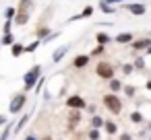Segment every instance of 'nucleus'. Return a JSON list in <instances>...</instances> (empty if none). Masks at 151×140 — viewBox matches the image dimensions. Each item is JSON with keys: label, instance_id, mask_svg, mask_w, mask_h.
Returning a JSON list of instances; mask_svg holds the SVG:
<instances>
[{"label": "nucleus", "instance_id": "412c9836", "mask_svg": "<svg viewBox=\"0 0 151 140\" xmlns=\"http://www.w3.org/2000/svg\"><path fill=\"white\" fill-rule=\"evenodd\" d=\"M42 43H44L42 39H35L33 43H29V45H25V54H33V52H35V50H37V48L42 45Z\"/></svg>", "mask_w": 151, "mask_h": 140}, {"label": "nucleus", "instance_id": "c9c22d12", "mask_svg": "<svg viewBox=\"0 0 151 140\" xmlns=\"http://www.w3.org/2000/svg\"><path fill=\"white\" fill-rule=\"evenodd\" d=\"M120 140H130V136H128V134H122V136H120Z\"/></svg>", "mask_w": 151, "mask_h": 140}, {"label": "nucleus", "instance_id": "f03ea898", "mask_svg": "<svg viewBox=\"0 0 151 140\" xmlns=\"http://www.w3.org/2000/svg\"><path fill=\"white\" fill-rule=\"evenodd\" d=\"M104 105H106V109L112 111V113H120V111H122V101H120V97H118L116 93L104 95Z\"/></svg>", "mask_w": 151, "mask_h": 140}, {"label": "nucleus", "instance_id": "e433bc0d", "mask_svg": "<svg viewBox=\"0 0 151 140\" xmlns=\"http://www.w3.org/2000/svg\"><path fill=\"white\" fill-rule=\"evenodd\" d=\"M25 140H37V138H35V136H27Z\"/></svg>", "mask_w": 151, "mask_h": 140}, {"label": "nucleus", "instance_id": "1a4fd4ad", "mask_svg": "<svg viewBox=\"0 0 151 140\" xmlns=\"http://www.w3.org/2000/svg\"><path fill=\"white\" fill-rule=\"evenodd\" d=\"M68 50H70V45H60V48H56V50H54V54H52V60L58 64V62L66 56V52H68Z\"/></svg>", "mask_w": 151, "mask_h": 140}, {"label": "nucleus", "instance_id": "0eeeda50", "mask_svg": "<svg viewBox=\"0 0 151 140\" xmlns=\"http://www.w3.org/2000/svg\"><path fill=\"white\" fill-rule=\"evenodd\" d=\"M130 45H132V50H137V52H139V50H147V48L151 45V39H149V37L132 39V43H130Z\"/></svg>", "mask_w": 151, "mask_h": 140}, {"label": "nucleus", "instance_id": "7ed1b4c3", "mask_svg": "<svg viewBox=\"0 0 151 140\" xmlns=\"http://www.w3.org/2000/svg\"><path fill=\"white\" fill-rule=\"evenodd\" d=\"M95 74L104 80H110V78H114V66L106 60H99L97 66H95Z\"/></svg>", "mask_w": 151, "mask_h": 140}, {"label": "nucleus", "instance_id": "ddd939ff", "mask_svg": "<svg viewBox=\"0 0 151 140\" xmlns=\"http://www.w3.org/2000/svg\"><path fill=\"white\" fill-rule=\"evenodd\" d=\"M11 54H13V58L23 56V54H25V45H21V43H13V45H11Z\"/></svg>", "mask_w": 151, "mask_h": 140}, {"label": "nucleus", "instance_id": "bb28decb", "mask_svg": "<svg viewBox=\"0 0 151 140\" xmlns=\"http://www.w3.org/2000/svg\"><path fill=\"white\" fill-rule=\"evenodd\" d=\"M2 31H4V33H11V31H13V19H6V21H4Z\"/></svg>", "mask_w": 151, "mask_h": 140}, {"label": "nucleus", "instance_id": "5701e85b", "mask_svg": "<svg viewBox=\"0 0 151 140\" xmlns=\"http://www.w3.org/2000/svg\"><path fill=\"white\" fill-rule=\"evenodd\" d=\"M104 50H106V45L97 43V45H95V48L91 50V54H89V56H101V54H104Z\"/></svg>", "mask_w": 151, "mask_h": 140}, {"label": "nucleus", "instance_id": "f3484780", "mask_svg": "<svg viewBox=\"0 0 151 140\" xmlns=\"http://www.w3.org/2000/svg\"><path fill=\"white\" fill-rule=\"evenodd\" d=\"M29 122V113H25V115H21V119L17 122V126H15V134H19L23 128H25V124Z\"/></svg>", "mask_w": 151, "mask_h": 140}, {"label": "nucleus", "instance_id": "4c0bfd02", "mask_svg": "<svg viewBox=\"0 0 151 140\" xmlns=\"http://www.w3.org/2000/svg\"><path fill=\"white\" fill-rule=\"evenodd\" d=\"M147 89H149V91H151V80H147Z\"/></svg>", "mask_w": 151, "mask_h": 140}, {"label": "nucleus", "instance_id": "b1692460", "mask_svg": "<svg viewBox=\"0 0 151 140\" xmlns=\"http://www.w3.org/2000/svg\"><path fill=\"white\" fill-rule=\"evenodd\" d=\"M15 15H17V9L15 6H9L4 11V19H15Z\"/></svg>", "mask_w": 151, "mask_h": 140}, {"label": "nucleus", "instance_id": "7c9ffc66", "mask_svg": "<svg viewBox=\"0 0 151 140\" xmlns=\"http://www.w3.org/2000/svg\"><path fill=\"white\" fill-rule=\"evenodd\" d=\"M124 93H126L128 97H134V87H130V85H126V87H124Z\"/></svg>", "mask_w": 151, "mask_h": 140}, {"label": "nucleus", "instance_id": "c756f323", "mask_svg": "<svg viewBox=\"0 0 151 140\" xmlns=\"http://www.w3.org/2000/svg\"><path fill=\"white\" fill-rule=\"evenodd\" d=\"M9 134H11V126H6V128L2 130V134H0V140H6V138H9Z\"/></svg>", "mask_w": 151, "mask_h": 140}, {"label": "nucleus", "instance_id": "f704fd0d", "mask_svg": "<svg viewBox=\"0 0 151 140\" xmlns=\"http://www.w3.org/2000/svg\"><path fill=\"white\" fill-rule=\"evenodd\" d=\"M6 124V115H0V126H4Z\"/></svg>", "mask_w": 151, "mask_h": 140}, {"label": "nucleus", "instance_id": "f8f14e48", "mask_svg": "<svg viewBox=\"0 0 151 140\" xmlns=\"http://www.w3.org/2000/svg\"><path fill=\"white\" fill-rule=\"evenodd\" d=\"M132 39H134L132 33H118L114 41H116V43H132Z\"/></svg>", "mask_w": 151, "mask_h": 140}, {"label": "nucleus", "instance_id": "f257e3e1", "mask_svg": "<svg viewBox=\"0 0 151 140\" xmlns=\"http://www.w3.org/2000/svg\"><path fill=\"white\" fill-rule=\"evenodd\" d=\"M40 76H42V66H40V64H35L31 70L25 72V76H23V89H25V93L31 91V89H35Z\"/></svg>", "mask_w": 151, "mask_h": 140}, {"label": "nucleus", "instance_id": "423d86ee", "mask_svg": "<svg viewBox=\"0 0 151 140\" xmlns=\"http://www.w3.org/2000/svg\"><path fill=\"white\" fill-rule=\"evenodd\" d=\"M126 11H130V15L141 17V15H145V13H147V6H145V4H141V2H134V4H126Z\"/></svg>", "mask_w": 151, "mask_h": 140}, {"label": "nucleus", "instance_id": "20e7f679", "mask_svg": "<svg viewBox=\"0 0 151 140\" xmlns=\"http://www.w3.org/2000/svg\"><path fill=\"white\" fill-rule=\"evenodd\" d=\"M25 103H27V95H25V93H17V95L11 99L9 111H11V113H19V111L25 107Z\"/></svg>", "mask_w": 151, "mask_h": 140}, {"label": "nucleus", "instance_id": "a878e982", "mask_svg": "<svg viewBox=\"0 0 151 140\" xmlns=\"http://www.w3.org/2000/svg\"><path fill=\"white\" fill-rule=\"evenodd\" d=\"M91 126H93V128H101V126H104V119H101L99 115H93V119H91Z\"/></svg>", "mask_w": 151, "mask_h": 140}, {"label": "nucleus", "instance_id": "2f4dec72", "mask_svg": "<svg viewBox=\"0 0 151 140\" xmlns=\"http://www.w3.org/2000/svg\"><path fill=\"white\" fill-rule=\"evenodd\" d=\"M89 138H91V140H97V138H99V132H97V128H93V130L89 132Z\"/></svg>", "mask_w": 151, "mask_h": 140}, {"label": "nucleus", "instance_id": "2eb2a0df", "mask_svg": "<svg viewBox=\"0 0 151 140\" xmlns=\"http://www.w3.org/2000/svg\"><path fill=\"white\" fill-rule=\"evenodd\" d=\"M124 89V85L118 80V78H110V91L112 93H118V91H122Z\"/></svg>", "mask_w": 151, "mask_h": 140}, {"label": "nucleus", "instance_id": "473e14b6", "mask_svg": "<svg viewBox=\"0 0 151 140\" xmlns=\"http://www.w3.org/2000/svg\"><path fill=\"white\" fill-rule=\"evenodd\" d=\"M130 119H132V122H141V119H143V115H141L139 111H134V113L130 115Z\"/></svg>", "mask_w": 151, "mask_h": 140}, {"label": "nucleus", "instance_id": "9d476101", "mask_svg": "<svg viewBox=\"0 0 151 140\" xmlns=\"http://www.w3.org/2000/svg\"><path fill=\"white\" fill-rule=\"evenodd\" d=\"M89 60H91V56H87V54H79V56L73 60V66H75V68H85V66L89 64Z\"/></svg>", "mask_w": 151, "mask_h": 140}, {"label": "nucleus", "instance_id": "72a5a7b5", "mask_svg": "<svg viewBox=\"0 0 151 140\" xmlns=\"http://www.w3.org/2000/svg\"><path fill=\"white\" fill-rule=\"evenodd\" d=\"M42 85H44V78H42V76H40V80H37V85H35V91H37V93H40V91H42Z\"/></svg>", "mask_w": 151, "mask_h": 140}, {"label": "nucleus", "instance_id": "58836bf2", "mask_svg": "<svg viewBox=\"0 0 151 140\" xmlns=\"http://www.w3.org/2000/svg\"><path fill=\"white\" fill-rule=\"evenodd\" d=\"M145 52H147V54H151V45H149V48H147V50H145Z\"/></svg>", "mask_w": 151, "mask_h": 140}, {"label": "nucleus", "instance_id": "4be33fe9", "mask_svg": "<svg viewBox=\"0 0 151 140\" xmlns=\"http://www.w3.org/2000/svg\"><path fill=\"white\" fill-rule=\"evenodd\" d=\"M31 2H33V0H21V4H19V9H17V11L29 13V6H31Z\"/></svg>", "mask_w": 151, "mask_h": 140}, {"label": "nucleus", "instance_id": "aec40b11", "mask_svg": "<svg viewBox=\"0 0 151 140\" xmlns=\"http://www.w3.org/2000/svg\"><path fill=\"white\" fill-rule=\"evenodd\" d=\"M99 9H101V13H106V15H112V13H116V9H114L112 4H108L106 0H101V2H99Z\"/></svg>", "mask_w": 151, "mask_h": 140}, {"label": "nucleus", "instance_id": "dca6fc26", "mask_svg": "<svg viewBox=\"0 0 151 140\" xmlns=\"http://www.w3.org/2000/svg\"><path fill=\"white\" fill-rule=\"evenodd\" d=\"M81 119V109H70V115H68V124L75 126L77 122Z\"/></svg>", "mask_w": 151, "mask_h": 140}, {"label": "nucleus", "instance_id": "4468645a", "mask_svg": "<svg viewBox=\"0 0 151 140\" xmlns=\"http://www.w3.org/2000/svg\"><path fill=\"white\" fill-rule=\"evenodd\" d=\"M95 41H97V43H101V45H106V43H110V41H112V37H110L108 33H104V31H99V33L95 35Z\"/></svg>", "mask_w": 151, "mask_h": 140}, {"label": "nucleus", "instance_id": "c85d7f7f", "mask_svg": "<svg viewBox=\"0 0 151 140\" xmlns=\"http://www.w3.org/2000/svg\"><path fill=\"white\" fill-rule=\"evenodd\" d=\"M132 70H134V64H122V72L124 74H130Z\"/></svg>", "mask_w": 151, "mask_h": 140}, {"label": "nucleus", "instance_id": "6ab92c4d", "mask_svg": "<svg viewBox=\"0 0 151 140\" xmlns=\"http://www.w3.org/2000/svg\"><path fill=\"white\" fill-rule=\"evenodd\" d=\"M15 43V35L13 33H4L2 39H0V45H13Z\"/></svg>", "mask_w": 151, "mask_h": 140}, {"label": "nucleus", "instance_id": "9b49d317", "mask_svg": "<svg viewBox=\"0 0 151 140\" xmlns=\"http://www.w3.org/2000/svg\"><path fill=\"white\" fill-rule=\"evenodd\" d=\"M93 11H95L93 6H85L79 15H73V17H70V21H81V19H87V17H91V15H93Z\"/></svg>", "mask_w": 151, "mask_h": 140}, {"label": "nucleus", "instance_id": "a211bd4d", "mask_svg": "<svg viewBox=\"0 0 151 140\" xmlns=\"http://www.w3.org/2000/svg\"><path fill=\"white\" fill-rule=\"evenodd\" d=\"M35 35H37V39L44 41V39L50 35V27H37V29H35Z\"/></svg>", "mask_w": 151, "mask_h": 140}, {"label": "nucleus", "instance_id": "6e6552de", "mask_svg": "<svg viewBox=\"0 0 151 140\" xmlns=\"http://www.w3.org/2000/svg\"><path fill=\"white\" fill-rule=\"evenodd\" d=\"M13 23H15V25H19V27H23V25H27V23H29V13H23V11H17V15H15V19H13Z\"/></svg>", "mask_w": 151, "mask_h": 140}, {"label": "nucleus", "instance_id": "cd10ccee", "mask_svg": "<svg viewBox=\"0 0 151 140\" xmlns=\"http://www.w3.org/2000/svg\"><path fill=\"white\" fill-rule=\"evenodd\" d=\"M134 68H137V70H143V68H145V60H143V58H137V60H134Z\"/></svg>", "mask_w": 151, "mask_h": 140}, {"label": "nucleus", "instance_id": "393cba45", "mask_svg": "<svg viewBox=\"0 0 151 140\" xmlns=\"http://www.w3.org/2000/svg\"><path fill=\"white\" fill-rule=\"evenodd\" d=\"M104 126H106V132H108V134H116V132H118L116 124H112V122H106Z\"/></svg>", "mask_w": 151, "mask_h": 140}, {"label": "nucleus", "instance_id": "39448f33", "mask_svg": "<svg viewBox=\"0 0 151 140\" xmlns=\"http://www.w3.org/2000/svg\"><path fill=\"white\" fill-rule=\"evenodd\" d=\"M66 107H68V109H85L87 103H85V99H83L81 95H70V97L66 99Z\"/></svg>", "mask_w": 151, "mask_h": 140}]
</instances>
